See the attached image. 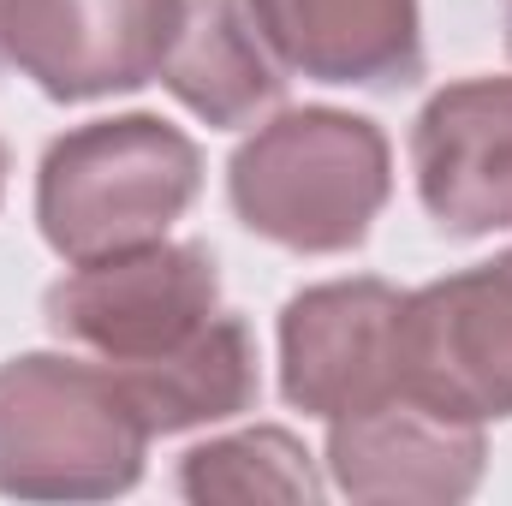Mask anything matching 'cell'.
<instances>
[{"mask_svg": "<svg viewBox=\"0 0 512 506\" xmlns=\"http://www.w3.org/2000/svg\"><path fill=\"white\" fill-rule=\"evenodd\" d=\"M393 155L376 120L292 108L256 126L227 161L233 215L256 239L298 256L358 251L387 209Z\"/></svg>", "mask_w": 512, "mask_h": 506, "instance_id": "obj_1", "label": "cell"}, {"mask_svg": "<svg viewBox=\"0 0 512 506\" xmlns=\"http://www.w3.org/2000/svg\"><path fill=\"white\" fill-rule=\"evenodd\" d=\"M149 423L114 364L24 352L0 364V495L108 501L143 477Z\"/></svg>", "mask_w": 512, "mask_h": 506, "instance_id": "obj_2", "label": "cell"}, {"mask_svg": "<svg viewBox=\"0 0 512 506\" xmlns=\"http://www.w3.org/2000/svg\"><path fill=\"white\" fill-rule=\"evenodd\" d=\"M203 155L155 114L90 120L48 143L36 167V221L66 262H96L167 239L197 203Z\"/></svg>", "mask_w": 512, "mask_h": 506, "instance_id": "obj_3", "label": "cell"}, {"mask_svg": "<svg viewBox=\"0 0 512 506\" xmlns=\"http://www.w3.org/2000/svg\"><path fill=\"white\" fill-rule=\"evenodd\" d=\"M221 310V274L203 245H137L120 256L72 262L48 286L42 316L54 340L96 352L102 364H137L191 340Z\"/></svg>", "mask_w": 512, "mask_h": 506, "instance_id": "obj_4", "label": "cell"}, {"mask_svg": "<svg viewBox=\"0 0 512 506\" xmlns=\"http://www.w3.org/2000/svg\"><path fill=\"white\" fill-rule=\"evenodd\" d=\"M399 399L453 423L512 417V251L399 304Z\"/></svg>", "mask_w": 512, "mask_h": 506, "instance_id": "obj_5", "label": "cell"}, {"mask_svg": "<svg viewBox=\"0 0 512 506\" xmlns=\"http://www.w3.org/2000/svg\"><path fill=\"white\" fill-rule=\"evenodd\" d=\"M399 304L387 280H328L280 310V393L334 423L399 399Z\"/></svg>", "mask_w": 512, "mask_h": 506, "instance_id": "obj_6", "label": "cell"}, {"mask_svg": "<svg viewBox=\"0 0 512 506\" xmlns=\"http://www.w3.org/2000/svg\"><path fill=\"white\" fill-rule=\"evenodd\" d=\"M411 173L423 209L453 239L512 227V78H465L411 120Z\"/></svg>", "mask_w": 512, "mask_h": 506, "instance_id": "obj_7", "label": "cell"}, {"mask_svg": "<svg viewBox=\"0 0 512 506\" xmlns=\"http://www.w3.org/2000/svg\"><path fill=\"white\" fill-rule=\"evenodd\" d=\"M483 423H453L417 399H387L328 423V477L370 506H453L483 483Z\"/></svg>", "mask_w": 512, "mask_h": 506, "instance_id": "obj_8", "label": "cell"}, {"mask_svg": "<svg viewBox=\"0 0 512 506\" xmlns=\"http://www.w3.org/2000/svg\"><path fill=\"white\" fill-rule=\"evenodd\" d=\"M155 78L203 126H256L286 96V60L274 54L256 0H155Z\"/></svg>", "mask_w": 512, "mask_h": 506, "instance_id": "obj_9", "label": "cell"}, {"mask_svg": "<svg viewBox=\"0 0 512 506\" xmlns=\"http://www.w3.org/2000/svg\"><path fill=\"white\" fill-rule=\"evenodd\" d=\"M155 0H0V54L48 102H96L155 78Z\"/></svg>", "mask_w": 512, "mask_h": 506, "instance_id": "obj_10", "label": "cell"}, {"mask_svg": "<svg viewBox=\"0 0 512 506\" xmlns=\"http://www.w3.org/2000/svg\"><path fill=\"white\" fill-rule=\"evenodd\" d=\"M286 72L352 90H399L423 78L417 0H256Z\"/></svg>", "mask_w": 512, "mask_h": 506, "instance_id": "obj_11", "label": "cell"}, {"mask_svg": "<svg viewBox=\"0 0 512 506\" xmlns=\"http://www.w3.org/2000/svg\"><path fill=\"white\" fill-rule=\"evenodd\" d=\"M114 376L126 381L131 405L143 411L149 435H179V429H203V423H227L239 411H251L262 376H256V340L251 328L227 310H215L191 340L114 364Z\"/></svg>", "mask_w": 512, "mask_h": 506, "instance_id": "obj_12", "label": "cell"}, {"mask_svg": "<svg viewBox=\"0 0 512 506\" xmlns=\"http://www.w3.org/2000/svg\"><path fill=\"white\" fill-rule=\"evenodd\" d=\"M179 495L197 506H251V501H286L310 506L322 501V477L310 447L292 429H245L203 441L179 459Z\"/></svg>", "mask_w": 512, "mask_h": 506, "instance_id": "obj_13", "label": "cell"}, {"mask_svg": "<svg viewBox=\"0 0 512 506\" xmlns=\"http://www.w3.org/2000/svg\"><path fill=\"white\" fill-rule=\"evenodd\" d=\"M507 54H512V0H507Z\"/></svg>", "mask_w": 512, "mask_h": 506, "instance_id": "obj_14", "label": "cell"}, {"mask_svg": "<svg viewBox=\"0 0 512 506\" xmlns=\"http://www.w3.org/2000/svg\"><path fill=\"white\" fill-rule=\"evenodd\" d=\"M0 191H6V149H0Z\"/></svg>", "mask_w": 512, "mask_h": 506, "instance_id": "obj_15", "label": "cell"}]
</instances>
